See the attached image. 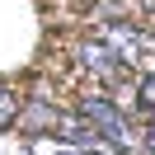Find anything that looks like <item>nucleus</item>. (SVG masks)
I'll return each mask as SVG.
<instances>
[{
	"instance_id": "5",
	"label": "nucleus",
	"mask_w": 155,
	"mask_h": 155,
	"mask_svg": "<svg viewBox=\"0 0 155 155\" xmlns=\"http://www.w3.org/2000/svg\"><path fill=\"white\" fill-rule=\"evenodd\" d=\"M14 117H19V99H14V94H10V89L0 85V127H10V122H14Z\"/></svg>"
},
{
	"instance_id": "4",
	"label": "nucleus",
	"mask_w": 155,
	"mask_h": 155,
	"mask_svg": "<svg viewBox=\"0 0 155 155\" xmlns=\"http://www.w3.org/2000/svg\"><path fill=\"white\" fill-rule=\"evenodd\" d=\"M47 122H52V127H57V122H61V117H57V113H52V108H47V104H33V108H28V117H24V127H47Z\"/></svg>"
},
{
	"instance_id": "6",
	"label": "nucleus",
	"mask_w": 155,
	"mask_h": 155,
	"mask_svg": "<svg viewBox=\"0 0 155 155\" xmlns=\"http://www.w3.org/2000/svg\"><path fill=\"white\" fill-rule=\"evenodd\" d=\"M136 5H141V0H104V5H99V14H104V19H113V14H132Z\"/></svg>"
},
{
	"instance_id": "7",
	"label": "nucleus",
	"mask_w": 155,
	"mask_h": 155,
	"mask_svg": "<svg viewBox=\"0 0 155 155\" xmlns=\"http://www.w3.org/2000/svg\"><path fill=\"white\" fill-rule=\"evenodd\" d=\"M136 94H141V99H136V104H141V108H155V75H146Z\"/></svg>"
},
{
	"instance_id": "3",
	"label": "nucleus",
	"mask_w": 155,
	"mask_h": 155,
	"mask_svg": "<svg viewBox=\"0 0 155 155\" xmlns=\"http://www.w3.org/2000/svg\"><path fill=\"white\" fill-rule=\"evenodd\" d=\"M104 42H108L122 61H136V57H141V33H136L132 24H113V19H108V24H104Z\"/></svg>"
},
{
	"instance_id": "2",
	"label": "nucleus",
	"mask_w": 155,
	"mask_h": 155,
	"mask_svg": "<svg viewBox=\"0 0 155 155\" xmlns=\"http://www.w3.org/2000/svg\"><path fill=\"white\" fill-rule=\"evenodd\" d=\"M80 61H85L99 80H117V61H122V57H117V52L99 38V42H85V47H80Z\"/></svg>"
},
{
	"instance_id": "1",
	"label": "nucleus",
	"mask_w": 155,
	"mask_h": 155,
	"mask_svg": "<svg viewBox=\"0 0 155 155\" xmlns=\"http://www.w3.org/2000/svg\"><path fill=\"white\" fill-rule=\"evenodd\" d=\"M80 117H85V122H94L99 132L117 146V150H136V132H132V122H127V117L117 113L108 99H85V104H80Z\"/></svg>"
}]
</instances>
